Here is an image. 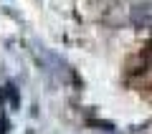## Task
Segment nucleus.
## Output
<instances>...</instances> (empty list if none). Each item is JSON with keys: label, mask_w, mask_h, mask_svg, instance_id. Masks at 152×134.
Here are the masks:
<instances>
[{"label": "nucleus", "mask_w": 152, "mask_h": 134, "mask_svg": "<svg viewBox=\"0 0 152 134\" xmlns=\"http://www.w3.org/2000/svg\"><path fill=\"white\" fill-rule=\"evenodd\" d=\"M132 23H134L137 28H150L152 25V5L150 3L132 8Z\"/></svg>", "instance_id": "1"}, {"label": "nucleus", "mask_w": 152, "mask_h": 134, "mask_svg": "<svg viewBox=\"0 0 152 134\" xmlns=\"http://www.w3.org/2000/svg\"><path fill=\"white\" fill-rule=\"evenodd\" d=\"M0 134H8V122L5 119H0Z\"/></svg>", "instance_id": "2"}]
</instances>
